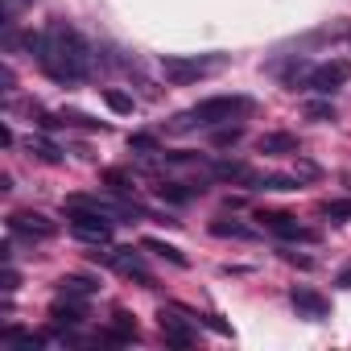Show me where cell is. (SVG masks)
I'll use <instances>...</instances> for the list:
<instances>
[{"mask_svg": "<svg viewBox=\"0 0 351 351\" xmlns=\"http://www.w3.org/2000/svg\"><path fill=\"white\" fill-rule=\"evenodd\" d=\"M25 46L38 54L42 71L58 83H83L91 75V50L66 21H54L46 34H29Z\"/></svg>", "mask_w": 351, "mask_h": 351, "instance_id": "obj_1", "label": "cell"}, {"mask_svg": "<svg viewBox=\"0 0 351 351\" xmlns=\"http://www.w3.org/2000/svg\"><path fill=\"white\" fill-rule=\"evenodd\" d=\"M248 112H252V99H248V95H211V99L195 104V108L178 120V128H191V124L215 128V124H232V120H240V116H248Z\"/></svg>", "mask_w": 351, "mask_h": 351, "instance_id": "obj_2", "label": "cell"}, {"mask_svg": "<svg viewBox=\"0 0 351 351\" xmlns=\"http://www.w3.org/2000/svg\"><path fill=\"white\" fill-rule=\"evenodd\" d=\"M219 66H223V58H182V54H165L161 58V75L169 83H195V79H203V75H211Z\"/></svg>", "mask_w": 351, "mask_h": 351, "instance_id": "obj_3", "label": "cell"}, {"mask_svg": "<svg viewBox=\"0 0 351 351\" xmlns=\"http://www.w3.org/2000/svg\"><path fill=\"white\" fill-rule=\"evenodd\" d=\"M66 219H71V232L83 240V244H108L112 240V223L108 215L99 211H83V207H66Z\"/></svg>", "mask_w": 351, "mask_h": 351, "instance_id": "obj_4", "label": "cell"}, {"mask_svg": "<svg viewBox=\"0 0 351 351\" xmlns=\"http://www.w3.org/2000/svg\"><path fill=\"white\" fill-rule=\"evenodd\" d=\"M347 79H351V62H347V58H330V62H322V66H314V71L306 75V87L318 91V95H330V91H339Z\"/></svg>", "mask_w": 351, "mask_h": 351, "instance_id": "obj_5", "label": "cell"}, {"mask_svg": "<svg viewBox=\"0 0 351 351\" xmlns=\"http://www.w3.org/2000/svg\"><path fill=\"white\" fill-rule=\"evenodd\" d=\"M95 261H104L108 269H116V273H124V277H136L141 285H153V277H149V269L141 265V256L132 252V248H116V252H91Z\"/></svg>", "mask_w": 351, "mask_h": 351, "instance_id": "obj_6", "label": "cell"}, {"mask_svg": "<svg viewBox=\"0 0 351 351\" xmlns=\"http://www.w3.org/2000/svg\"><path fill=\"white\" fill-rule=\"evenodd\" d=\"M9 232L13 236H29V240H50L58 232V223L38 215V211H17V215H9Z\"/></svg>", "mask_w": 351, "mask_h": 351, "instance_id": "obj_7", "label": "cell"}, {"mask_svg": "<svg viewBox=\"0 0 351 351\" xmlns=\"http://www.w3.org/2000/svg\"><path fill=\"white\" fill-rule=\"evenodd\" d=\"M289 302H293V310H298L302 318H310V322H322V318L330 314V302H326L322 293L306 289V285H293V289H289Z\"/></svg>", "mask_w": 351, "mask_h": 351, "instance_id": "obj_8", "label": "cell"}, {"mask_svg": "<svg viewBox=\"0 0 351 351\" xmlns=\"http://www.w3.org/2000/svg\"><path fill=\"white\" fill-rule=\"evenodd\" d=\"M157 326H161V335H165V343H173V347H191L195 343V330L173 314V310H161L157 314Z\"/></svg>", "mask_w": 351, "mask_h": 351, "instance_id": "obj_9", "label": "cell"}, {"mask_svg": "<svg viewBox=\"0 0 351 351\" xmlns=\"http://www.w3.org/2000/svg\"><path fill=\"white\" fill-rule=\"evenodd\" d=\"M261 223H265V228H273V232H277V236H285V240H310V232H302V228H298V219H293V215H285V211H265V215H261Z\"/></svg>", "mask_w": 351, "mask_h": 351, "instance_id": "obj_10", "label": "cell"}, {"mask_svg": "<svg viewBox=\"0 0 351 351\" xmlns=\"http://www.w3.org/2000/svg\"><path fill=\"white\" fill-rule=\"evenodd\" d=\"M256 149L261 153H298V136L293 132H265L256 141Z\"/></svg>", "mask_w": 351, "mask_h": 351, "instance_id": "obj_11", "label": "cell"}, {"mask_svg": "<svg viewBox=\"0 0 351 351\" xmlns=\"http://www.w3.org/2000/svg\"><path fill=\"white\" fill-rule=\"evenodd\" d=\"M215 178H223V182H261L244 161H215Z\"/></svg>", "mask_w": 351, "mask_h": 351, "instance_id": "obj_12", "label": "cell"}, {"mask_svg": "<svg viewBox=\"0 0 351 351\" xmlns=\"http://www.w3.org/2000/svg\"><path fill=\"white\" fill-rule=\"evenodd\" d=\"M157 195H161L165 203H191V199H199V195H203V186H182V182H161V186H157Z\"/></svg>", "mask_w": 351, "mask_h": 351, "instance_id": "obj_13", "label": "cell"}, {"mask_svg": "<svg viewBox=\"0 0 351 351\" xmlns=\"http://www.w3.org/2000/svg\"><path fill=\"white\" fill-rule=\"evenodd\" d=\"M25 149H29V157H38V161H46V165H58V161H62V153H58V145H50L46 136H29V141H25Z\"/></svg>", "mask_w": 351, "mask_h": 351, "instance_id": "obj_14", "label": "cell"}, {"mask_svg": "<svg viewBox=\"0 0 351 351\" xmlns=\"http://www.w3.org/2000/svg\"><path fill=\"white\" fill-rule=\"evenodd\" d=\"M58 285H62V293H66V298H91V293L99 289V285H95V281H87V277H62Z\"/></svg>", "mask_w": 351, "mask_h": 351, "instance_id": "obj_15", "label": "cell"}, {"mask_svg": "<svg viewBox=\"0 0 351 351\" xmlns=\"http://www.w3.org/2000/svg\"><path fill=\"white\" fill-rule=\"evenodd\" d=\"M211 232H215V236H232V240H252V236H256L252 228L232 223V219H215V223H211Z\"/></svg>", "mask_w": 351, "mask_h": 351, "instance_id": "obj_16", "label": "cell"}, {"mask_svg": "<svg viewBox=\"0 0 351 351\" xmlns=\"http://www.w3.org/2000/svg\"><path fill=\"white\" fill-rule=\"evenodd\" d=\"M104 99H108V108H112V112H120V116H132V112H136L132 95H124V91H116V87H108V91H104Z\"/></svg>", "mask_w": 351, "mask_h": 351, "instance_id": "obj_17", "label": "cell"}, {"mask_svg": "<svg viewBox=\"0 0 351 351\" xmlns=\"http://www.w3.org/2000/svg\"><path fill=\"white\" fill-rule=\"evenodd\" d=\"M145 248H149V252H157V256H165V261H173L178 269H186V256L173 248V244H165V240H145Z\"/></svg>", "mask_w": 351, "mask_h": 351, "instance_id": "obj_18", "label": "cell"}, {"mask_svg": "<svg viewBox=\"0 0 351 351\" xmlns=\"http://www.w3.org/2000/svg\"><path fill=\"white\" fill-rule=\"evenodd\" d=\"M256 186H261V191H298L302 182H298V178H289V173H269V178H261Z\"/></svg>", "mask_w": 351, "mask_h": 351, "instance_id": "obj_19", "label": "cell"}, {"mask_svg": "<svg viewBox=\"0 0 351 351\" xmlns=\"http://www.w3.org/2000/svg\"><path fill=\"white\" fill-rule=\"evenodd\" d=\"M54 322H83V306L79 302H66V306L58 302L54 306Z\"/></svg>", "mask_w": 351, "mask_h": 351, "instance_id": "obj_20", "label": "cell"}, {"mask_svg": "<svg viewBox=\"0 0 351 351\" xmlns=\"http://www.w3.org/2000/svg\"><path fill=\"white\" fill-rule=\"evenodd\" d=\"M240 136H244L240 124H215V145H236Z\"/></svg>", "mask_w": 351, "mask_h": 351, "instance_id": "obj_21", "label": "cell"}, {"mask_svg": "<svg viewBox=\"0 0 351 351\" xmlns=\"http://www.w3.org/2000/svg\"><path fill=\"white\" fill-rule=\"evenodd\" d=\"M62 124H83V128H99V132H108V124H99V120H91V116H83V112H62Z\"/></svg>", "mask_w": 351, "mask_h": 351, "instance_id": "obj_22", "label": "cell"}, {"mask_svg": "<svg viewBox=\"0 0 351 351\" xmlns=\"http://www.w3.org/2000/svg\"><path fill=\"white\" fill-rule=\"evenodd\" d=\"M306 116L310 120H335V108L330 104H306Z\"/></svg>", "mask_w": 351, "mask_h": 351, "instance_id": "obj_23", "label": "cell"}, {"mask_svg": "<svg viewBox=\"0 0 351 351\" xmlns=\"http://www.w3.org/2000/svg\"><path fill=\"white\" fill-rule=\"evenodd\" d=\"M326 215L330 219H351V203H326Z\"/></svg>", "mask_w": 351, "mask_h": 351, "instance_id": "obj_24", "label": "cell"}, {"mask_svg": "<svg viewBox=\"0 0 351 351\" xmlns=\"http://www.w3.org/2000/svg\"><path fill=\"white\" fill-rule=\"evenodd\" d=\"M132 149H145V153H157V141H153V136H132Z\"/></svg>", "mask_w": 351, "mask_h": 351, "instance_id": "obj_25", "label": "cell"}, {"mask_svg": "<svg viewBox=\"0 0 351 351\" xmlns=\"http://www.w3.org/2000/svg\"><path fill=\"white\" fill-rule=\"evenodd\" d=\"M17 289V273L13 269H5V293H13Z\"/></svg>", "mask_w": 351, "mask_h": 351, "instance_id": "obj_26", "label": "cell"}, {"mask_svg": "<svg viewBox=\"0 0 351 351\" xmlns=\"http://www.w3.org/2000/svg\"><path fill=\"white\" fill-rule=\"evenodd\" d=\"M339 285H343V289H351V265H347V269L339 273Z\"/></svg>", "mask_w": 351, "mask_h": 351, "instance_id": "obj_27", "label": "cell"}, {"mask_svg": "<svg viewBox=\"0 0 351 351\" xmlns=\"http://www.w3.org/2000/svg\"><path fill=\"white\" fill-rule=\"evenodd\" d=\"M347 191H351V173H347Z\"/></svg>", "mask_w": 351, "mask_h": 351, "instance_id": "obj_28", "label": "cell"}]
</instances>
